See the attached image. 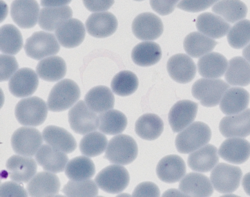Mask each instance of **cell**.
Returning a JSON list of instances; mask_svg holds the SVG:
<instances>
[{
  "instance_id": "681fc988",
  "label": "cell",
  "mask_w": 250,
  "mask_h": 197,
  "mask_svg": "<svg viewBox=\"0 0 250 197\" xmlns=\"http://www.w3.org/2000/svg\"><path fill=\"white\" fill-rule=\"evenodd\" d=\"M179 0H150L152 9L162 16L171 13Z\"/></svg>"
},
{
  "instance_id": "1f68e13d",
  "label": "cell",
  "mask_w": 250,
  "mask_h": 197,
  "mask_svg": "<svg viewBox=\"0 0 250 197\" xmlns=\"http://www.w3.org/2000/svg\"><path fill=\"white\" fill-rule=\"evenodd\" d=\"M225 79L230 85L245 87L250 84V63L241 56L229 60Z\"/></svg>"
},
{
  "instance_id": "11a10c76",
  "label": "cell",
  "mask_w": 250,
  "mask_h": 197,
  "mask_svg": "<svg viewBox=\"0 0 250 197\" xmlns=\"http://www.w3.org/2000/svg\"><path fill=\"white\" fill-rule=\"evenodd\" d=\"M242 54L245 59L250 63V43L243 49Z\"/></svg>"
},
{
  "instance_id": "ac0fdd59",
  "label": "cell",
  "mask_w": 250,
  "mask_h": 197,
  "mask_svg": "<svg viewBox=\"0 0 250 197\" xmlns=\"http://www.w3.org/2000/svg\"><path fill=\"white\" fill-rule=\"evenodd\" d=\"M218 153L221 158L229 162L242 164L250 157V143L242 138L230 137L222 143Z\"/></svg>"
},
{
  "instance_id": "52a82bcc",
  "label": "cell",
  "mask_w": 250,
  "mask_h": 197,
  "mask_svg": "<svg viewBox=\"0 0 250 197\" xmlns=\"http://www.w3.org/2000/svg\"><path fill=\"white\" fill-rule=\"evenodd\" d=\"M242 172L240 167L226 163L218 164L210 173L213 188L220 193H231L239 187Z\"/></svg>"
},
{
  "instance_id": "e0dca14e",
  "label": "cell",
  "mask_w": 250,
  "mask_h": 197,
  "mask_svg": "<svg viewBox=\"0 0 250 197\" xmlns=\"http://www.w3.org/2000/svg\"><path fill=\"white\" fill-rule=\"evenodd\" d=\"M61 186L59 178L53 173L43 171L36 174L26 189L31 197H51L58 194Z\"/></svg>"
},
{
  "instance_id": "30bf717a",
  "label": "cell",
  "mask_w": 250,
  "mask_h": 197,
  "mask_svg": "<svg viewBox=\"0 0 250 197\" xmlns=\"http://www.w3.org/2000/svg\"><path fill=\"white\" fill-rule=\"evenodd\" d=\"M42 138L41 132L35 128L21 127L13 133L11 144L16 153L31 157L36 154L41 146Z\"/></svg>"
},
{
  "instance_id": "7bdbcfd3",
  "label": "cell",
  "mask_w": 250,
  "mask_h": 197,
  "mask_svg": "<svg viewBox=\"0 0 250 197\" xmlns=\"http://www.w3.org/2000/svg\"><path fill=\"white\" fill-rule=\"evenodd\" d=\"M229 45L233 48L240 49L250 42V20H241L236 23L227 35Z\"/></svg>"
},
{
  "instance_id": "ab89813d",
  "label": "cell",
  "mask_w": 250,
  "mask_h": 197,
  "mask_svg": "<svg viewBox=\"0 0 250 197\" xmlns=\"http://www.w3.org/2000/svg\"><path fill=\"white\" fill-rule=\"evenodd\" d=\"M0 51L16 54L23 46L22 37L19 30L12 24H5L0 28Z\"/></svg>"
},
{
  "instance_id": "ba28073f",
  "label": "cell",
  "mask_w": 250,
  "mask_h": 197,
  "mask_svg": "<svg viewBox=\"0 0 250 197\" xmlns=\"http://www.w3.org/2000/svg\"><path fill=\"white\" fill-rule=\"evenodd\" d=\"M24 49L27 56L40 60L57 54L60 46L53 34L39 31L26 39Z\"/></svg>"
},
{
  "instance_id": "83f0119b",
  "label": "cell",
  "mask_w": 250,
  "mask_h": 197,
  "mask_svg": "<svg viewBox=\"0 0 250 197\" xmlns=\"http://www.w3.org/2000/svg\"><path fill=\"white\" fill-rule=\"evenodd\" d=\"M249 101L250 94L247 90L240 87H232L222 96L219 107L224 114L233 115L245 110Z\"/></svg>"
},
{
  "instance_id": "74e56055",
  "label": "cell",
  "mask_w": 250,
  "mask_h": 197,
  "mask_svg": "<svg viewBox=\"0 0 250 197\" xmlns=\"http://www.w3.org/2000/svg\"><path fill=\"white\" fill-rule=\"evenodd\" d=\"M95 173L94 163L87 156H81L71 159L65 168V175L72 180L81 181L90 179Z\"/></svg>"
},
{
  "instance_id": "4dcf8cb0",
  "label": "cell",
  "mask_w": 250,
  "mask_h": 197,
  "mask_svg": "<svg viewBox=\"0 0 250 197\" xmlns=\"http://www.w3.org/2000/svg\"><path fill=\"white\" fill-rule=\"evenodd\" d=\"M86 105L96 113H101L113 108L114 96L110 89L98 86L91 89L85 94Z\"/></svg>"
},
{
  "instance_id": "484cf974",
  "label": "cell",
  "mask_w": 250,
  "mask_h": 197,
  "mask_svg": "<svg viewBox=\"0 0 250 197\" xmlns=\"http://www.w3.org/2000/svg\"><path fill=\"white\" fill-rule=\"evenodd\" d=\"M196 26L200 33L216 39L225 36L230 29V24L222 18L209 12L203 13L198 16Z\"/></svg>"
},
{
  "instance_id": "d6986e66",
  "label": "cell",
  "mask_w": 250,
  "mask_h": 197,
  "mask_svg": "<svg viewBox=\"0 0 250 197\" xmlns=\"http://www.w3.org/2000/svg\"><path fill=\"white\" fill-rule=\"evenodd\" d=\"M6 167L9 178L19 183L28 182L37 170L36 162L33 158L20 155L10 157L6 161Z\"/></svg>"
},
{
  "instance_id": "9f6ffc18",
  "label": "cell",
  "mask_w": 250,
  "mask_h": 197,
  "mask_svg": "<svg viewBox=\"0 0 250 197\" xmlns=\"http://www.w3.org/2000/svg\"><path fill=\"white\" fill-rule=\"evenodd\" d=\"M135 0V1H142V0Z\"/></svg>"
},
{
  "instance_id": "d590c367",
  "label": "cell",
  "mask_w": 250,
  "mask_h": 197,
  "mask_svg": "<svg viewBox=\"0 0 250 197\" xmlns=\"http://www.w3.org/2000/svg\"><path fill=\"white\" fill-rule=\"evenodd\" d=\"M162 51L160 46L154 42H142L133 49L131 58L137 65L148 67L154 65L160 60Z\"/></svg>"
},
{
  "instance_id": "6da1fadb",
  "label": "cell",
  "mask_w": 250,
  "mask_h": 197,
  "mask_svg": "<svg viewBox=\"0 0 250 197\" xmlns=\"http://www.w3.org/2000/svg\"><path fill=\"white\" fill-rule=\"evenodd\" d=\"M211 137L209 127L202 122H194L176 136L175 144L182 154L191 153L207 144Z\"/></svg>"
},
{
  "instance_id": "7c38bea8",
  "label": "cell",
  "mask_w": 250,
  "mask_h": 197,
  "mask_svg": "<svg viewBox=\"0 0 250 197\" xmlns=\"http://www.w3.org/2000/svg\"><path fill=\"white\" fill-rule=\"evenodd\" d=\"M198 105L188 100H180L171 108L168 119L172 131L179 132L188 126L196 118Z\"/></svg>"
},
{
  "instance_id": "2e32d148",
  "label": "cell",
  "mask_w": 250,
  "mask_h": 197,
  "mask_svg": "<svg viewBox=\"0 0 250 197\" xmlns=\"http://www.w3.org/2000/svg\"><path fill=\"white\" fill-rule=\"evenodd\" d=\"M167 68L171 78L181 84L191 81L196 73L195 63L185 54H176L170 57L167 62Z\"/></svg>"
},
{
  "instance_id": "5b68a950",
  "label": "cell",
  "mask_w": 250,
  "mask_h": 197,
  "mask_svg": "<svg viewBox=\"0 0 250 197\" xmlns=\"http://www.w3.org/2000/svg\"><path fill=\"white\" fill-rule=\"evenodd\" d=\"M229 85L220 79L201 78L193 84L191 93L206 107L216 106Z\"/></svg>"
},
{
  "instance_id": "f5cc1de1",
  "label": "cell",
  "mask_w": 250,
  "mask_h": 197,
  "mask_svg": "<svg viewBox=\"0 0 250 197\" xmlns=\"http://www.w3.org/2000/svg\"><path fill=\"white\" fill-rule=\"evenodd\" d=\"M242 185L246 194L250 196V172L247 173L243 177Z\"/></svg>"
},
{
  "instance_id": "60d3db41",
  "label": "cell",
  "mask_w": 250,
  "mask_h": 197,
  "mask_svg": "<svg viewBox=\"0 0 250 197\" xmlns=\"http://www.w3.org/2000/svg\"><path fill=\"white\" fill-rule=\"evenodd\" d=\"M107 144V139L104 134L94 131L85 134L80 141L79 148L84 156L94 157L102 154Z\"/></svg>"
},
{
  "instance_id": "4fadbf2b",
  "label": "cell",
  "mask_w": 250,
  "mask_h": 197,
  "mask_svg": "<svg viewBox=\"0 0 250 197\" xmlns=\"http://www.w3.org/2000/svg\"><path fill=\"white\" fill-rule=\"evenodd\" d=\"M40 7L36 0H14L11 5L10 14L20 27L29 29L37 22Z\"/></svg>"
},
{
  "instance_id": "603a6c76",
  "label": "cell",
  "mask_w": 250,
  "mask_h": 197,
  "mask_svg": "<svg viewBox=\"0 0 250 197\" xmlns=\"http://www.w3.org/2000/svg\"><path fill=\"white\" fill-rule=\"evenodd\" d=\"M55 35L62 46L67 48H72L78 46L84 40L85 28L80 20L70 18L57 28Z\"/></svg>"
},
{
  "instance_id": "f907efd6",
  "label": "cell",
  "mask_w": 250,
  "mask_h": 197,
  "mask_svg": "<svg viewBox=\"0 0 250 197\" xmlns=\"http://www.w3.org/2000/svg\"><path fill=\"white\" fill-rule=\"evenodd\" d=\"M86 8L90 12H102L108 10L114 0H83Z\"/></svg>"
},
{
  "instance_id": "44dd1931",
  "label": "cell",
  "mask_w": 250,
  "mask_h": 197,
  "mask_svg": "<svg viewBox=\"0 0 250 197\" xmlns=\"http://www.w3.org/2000/svg\"><path fill=\"white\" fill-rule=\"evenodd\" d=\"M35 160L44 170L58 173L65 169L68 158L65 153L48 144L41 145L35 154Z\"/></svg>"
},
{
  "instance_id": "836d02e7",
  "label": "cell",
  "mask_w": 250,
  "mask_h": 197,
  "mask_svg": "<svg viewBox=\"0 0 250 197\" xmlns=\"http://www.w3.org/2000/svg\"><path fill=\"white\" fill-rule=\"evenodd\" d=\"M217 42L197 32H193L187 36L183 46L186 52L190 56L198 58L212 51Z\"/></svg>"
},
{
  "instance_id": "5bb4252c",
  "label": "cell",
  "mask_w": 250,
  "mask_h": 197,
  "mask_svg": "<svg viewBox=\"0 0 250 197\" xmlns=\"http://www.w3.org/2000/svg\"><path fill=\"white\" fill-rule=\"evenodd\" d=\"M38 85L39 79L35 71L29 68H22L11 77L8 87L14 96L22 98L33 94Z\"/></svg>"
},
{
  "instance_id": "f35d334b",
  "label": "cell",
  "mask_w": 250,
  "mask_h": 197,
  "mask_svg": "<svg viewBox=\"0 0 250 197\" xmlns=\"http://www.w3.org/2000/svg\"><path fill=\"white\" fill-rule=\"evenodd\" d=\"M99 129L107 135H116L126 128L127 120L125 115L119 110L110 109L99 116Z\"/></svg>"
},
{
  "instance_id": "8fae6325",
  "label": "cell",
  "mask_w": 250,
  "mask_h": 197,
  "mask_svg": "<svg viewBox=\"0 0 250 197\" xmlns=\"http://www.w3.org/2000/svg\"><path fill=\"white\" fill-rule=\"evenodd\" d=\"M163 29V24L160 18L149 12L138 15L132 24V30L134 36L142 40L156 39L162 34Z\"/></svg>"
},
{
  "instance_id": "7a4b0ae2",
  "label": "cell",
  "mask_w": 250,
  "mask_h": 197,
  "mask_svg": "<svg viewBox=\"0 0 250 197\" xmlns=\"http://www.w3.org/2000/svg\"><path fill=\"white\" fill-rule=\"evenodd\" d=\"M81 91L74 81L64 79L56 83L51 90L47 105L53 112L64 111L74 105L79 100Z\"/></svg>"
},
{
  "instance_id": "277c9868",
  "label": "cell",
  "mask_w": 250,
  "mask_h": 197,
  "mask_svg": "<svg viewBox=\"0 0 250 197\" xmlns=\"http://www.w3.org/2000/svg\"><path fill=\"white\" fill-rule=\"evenodd\" d=\"M47 107L44 101L37 96L22 99L16 106L15 117L22 125L39 126L47 117Z\"/></svg>"
},
{
  "instance_id": "ffe728a7",
  "label": "cell",
  "mask_w": 250,
  "mask_h": 197,
  "mask_svg": "<svg viewBox=\"0 0 250 197\" xmlns=\"http://www.w3.org/2000/svg\"><path fill=\"white\" fill-rule=\"evenodd\" d=\"M87 33L97 38H104L114 34L118 27V21L111 13L103 12L91 14L85 21Z\"/></svg>"
},
{
  "instance_id": "cb8c5ba5",
  "label": "cell",
  "mask_w": 250,
  "mask_h": 197,
  "mask_svg": "<svg viewBox=\"0 0 250 197\" xmlns=\"http://www.w3.org/2000/svg\"><path fill=\"white\" fill-rule=\"evenodd\" d=\"M179 189L186 197H209L213 192L208 178L196 172L185 176L179 183Z\"/></svg>"
},
{
  "instance_id": "f1b7e54d",
  "label": "cell",
  "mask_w": 250,
  "mask_h": 197,
  "mask_svg": "<svg viewBox=\"0 0 250 197\" xmlns=\"http://www.w3.org/2000/svg\"><path fill=\"white\" fill-rule=\"evenodd\" d=\"M228 66L227 58L217 52H211L204 55L199 59L197 62L199 73L207 78L221 77L227 70Z\"/></svg>"
},
{
  "instance_id": "7dc6e473",
  "label": "cell",
  "mask_w": 250,
  "mask_h": 197,
  "mask_svg": "<svg viewBox=\"0 0 250 197\" xmlns=\"http://www.w3.org/2000/svg\"><path fill=\"white\" fill-rule=\"evenodd\" d=\"M28 194L24 188L16 181H8L1 184L0 196L1 197H27Z\"/></svg>"
},
{
  "instance_id": "f546056e",
  "label": "cell",
  "mask_w": 250,
  "mask_h": 197,
  "mask_svg": "<svg viewBox=\"0 0 250 197\" xmlns=\"http://www.w3.org/2000/svg\"><path fill=\"white\" fill-rule=\"evenodd\" d=\"M72 15L71 8L67 5L43 8L40 11L39 25L43 30L53 32Z\"/></svg>"
},
{
  "instance_id": "b9f144b4",
  "label": "cell",
  "mask_w": 250,
  "mask_h": 197,
  "mask_svg": "<svg viewBox=\"0 0 250 197\" xmlns=\"http://www.w3.org/2000/svg\"><path fill=\"white\" fill-rule=\"evenodd\" d=\"M139 85L137 76L132 72L123 71L113 78L111 88L113 92L121 96H126L133 93Z\"/></svg>"
},
{
  "instance_id": "4316f807",
  "label": "cell",
  "mask_w": 250,
  "mask_h": 197,
  "mask_svg": "<svg viewBox=\"0 0 250 197\" xmlns=\"http://www.w3.org/2000/svg\"><path fill=\"white\" fill-rule=\"evenodd\" d=\"M42 137L47 144L65 153H72L77 148V142L73 135L59 126H47L42 131Z\"/></svg>"
},
{
  "instance_id": "7402d4cb",
  "label": "cell",
  "mask_w": 250,
  "mask_h": 197,
  "mask_svg": "<svg viewBox=\"0 0 250 197\" xmlns=\"http://www.w3.org/2000/svg\"><path fill=\"white\" fill-rule=\"evenodd\" d=\"M156 174L162 181L169 183L181 180L186 173V166L183 159L177 155L165 156L158 162Z\"/></svg>"
},
{
  "instance_id": "8d00e7d4",
  "label": "cell",
  "mask_w": 250,
  "mask_h": 197,
  "mask_svg": "<svg viewBox=\"0 0 250 197\" xmlns=\"http://www.w3.org/2000/svg\"><path fill=\"white\" fill-rule=\"evenodd\" d=\"M212 11L226 21L233 23L247 16L248 8L241 0H221L213 6Z\"/></svg>"
},
{
  "instance_id": "bcb514c9",
  "label": "cell",
  "mask_w": 250,
  "mask_h": 197,
  "mask_svg": "<svg viewBox=\"0 0 250 197\" xmlns=\"http://www.w3.org/2000/svg\"><path fill=\"white\" fill-rule=\"evenodd\" d=\"M18 69V63L14 56L0 54V81H5Z\"/></svg>"
},
{
  "instance_id": "3957f363",
  "label": "cell",
  "mask_w": 250,
  "mask_h": 197,
  "mask_svg": "<svg viewBox=\"0 0 250 197\" xmlns=\"http://www.w3.org/2000/svg\"><path fill=\"white\" fill-rule=\"evenodd\" d=\"M138 151L137 143L133 138L119 134L109 140L104 156L111 163L127 165L136 159Z\"/></svg>"
},
{
  "instance_id": "e575fe53",
  "label": "cell",
  "mask_w": 250,
  "mask_h": 197,
  "mask_svg": "<svg viewBox=\"0 0 250 197\" xmlns=\"http://www.w3.org/2000/svg\"><path fill=\"white\" fill-rule=\"evenodd\" d=\"M36 72L42 79L55 82L64 77L66 72V66L62 57L53 56L40 61L36 67Z\"/></svg>"
},
{
  "instance_id": "c3c4849f",
  "label": "cell",
  "mask_w": 250,
  "mask_h": 197,
  "mask_svg": "<svg viewBox=\"0 0 250 197\" xmlns=\"http://www.w3.org/2000/svg\"><path fill=\"white\" fill-rule=\"evenodd\" d=\"M160 196V191L158 187L150 181L140 183L135 187L132 193V196L136 197H158Z\"/></svg>"
},
{
  "instance_id": "f6af8a7d",
  "label": "cell",
  "mask_w": 250,
  "mask_h": 197,
  "mask_svg": "<svg viewBox=\"0 0 250 197\" xmlns=\"http://www.w3.org/2000/svg\"><path fill=\"white\" fill-rule=\"evenodd\" d=\"M220 0H181L177 5L180 9L189 12L204 11Z\"/></svg>"
},
{
  "instance_id": "9c48e42d",
  "label": "cell",
  "mask_w": 250,
  "mask_h": 197,
  "mask_svg": "<svg viewBox=\"0 0 250 197\" xmlns=\"http://www.w3.org/2000/svg\"><path fill=\"white\" fill-rule=\"evenodd\" d=\"M68 118L70 127L77 134L85 135L99 127L98 116L82 100L69 109Z\"/></svg>"
},
{
  "instance_id": "db71d44e",
  "label": "cell",
  "mask_w": 250,
  "mask_h": 197,
  "mask_svg": "<svg viewBox=\"0 0 250 197\" xmlns=\"http://www.w3.org/2000/svg\"><path fill=\"white\" fill-rule=\"evenodd\" d=\"M163 197H169V196H180V197H186V196L183 194L180 190H177L176 189H169L166 191L163 195Z\"/></svg>"
},
{
  "instance_id": "d6a6232c",
  "label": "cell",
  "mask_w": 250,
  "mask_h": 197,
  "mask_svg": "<svg viewBox=\"0 0 250 197\" xmlns=\"http://www.w3.org/2000/svg\"><path fill=\"white\" fill-rule=\"evenodd\" d=\"M164 123L161 118L153 113H146L136 121L135 130L143 139L152 141L157 139L164 130Z\"/></svg>"
},
{
  "instance_id": "816d5d0a",
  "label": "cell",
  "mask_w": 250,
  "mask_h": 197,
  "mask_svg": "<svg viewBox=\"0 0 250 197\" xmlns=\"http://www.w3.org/2000/svg\"><path fill=\"white\" fill-rule=\"evenodd\" d=\"M72 0H41V5L44 7H58L69 4Z\"/></svg>"
},
{
  "instance_id": "ee69618b",
  "label": "cell",
  "mask_w": 250,
  "mask_h": 197,
  "mask_svg": "<svg viewBox=\"0 0 250 197\" xmlns=\"http://www.w3.org/2000/svg\"><path fill=\"white\" fill-rule=\"evenodd\" d=\"M97 186L94 180L90 179L70 180L64 186L62 192L67 197H95L98 194Z\"/></svg>"
},
{
  "instance_id": "d4e9b609",
  "label": "cell",
  "mask_w": 250,
  "mask_h": 197,
  "mask_svg": "<svg viewBox=\"0 0 250 197\" xmlns=\"http://www.w3.org/2000/svg\"><path fill=\"white\" fill-rule=\"evenodd\" d=\"M219 160L216 146L208 144L191 152L188 158V164L193 171L206 173L210 171Z\"/></svg>"
},
{
  "instance_id": "8992f818",
  "label": "cell",
  "mask_w": 250,
  "mask_h": 197,
  "mask_svg": "<svg viewBox=\"0 0 250 197\" xmlns=\"http://www.w3.org/2000/svg\"><path fill=\"white\" fill-rule=\"evenodd\" d=\"M130 177L126 169L120 164H111L96 175L95 181L98 186L110 194H118L128 186Z\"/></svg>"
},
{
  "instance_id": "9a60e30c",
  "label": "cell",
  "mask_w": 250,
  "mask_h": 197,
  "mask_svg": "<svg viewBox=\"0 0 250 197\" xmlns=\"http://www.w3.org/2000/svg\"><path fill=\"white\" fill-rule=\"evenodd\" d=\"M219 131L225 137L245 138L250 135V108L223 118Z\"/></svg>"
}]
</instances>
